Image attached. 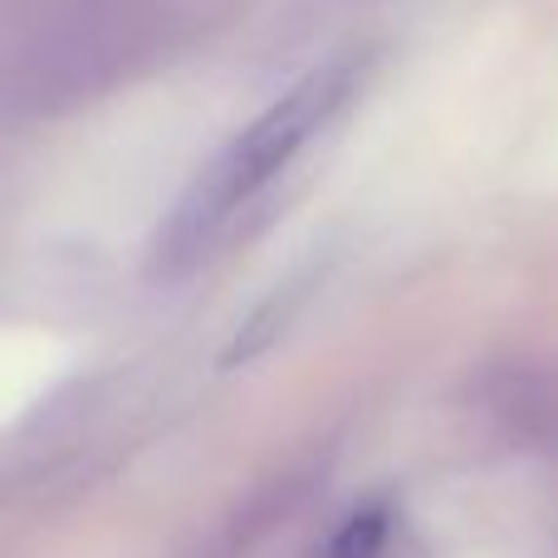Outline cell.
<instances>
[{"mask_svg":"<svg viewBox=\"0 0 558 558\" xmlns=\"http://www.w3.org/2000/svg\"><path fill=\"white\" fill-rule=\"evenodd\" d=\"M343 94H348V69L333 64V69L308 74L304 84H294L279 104L265 108V113L206 167L202 182L186 192L182 211L172 216V231H167V255H172V260L192 255L206 235L221 231L226 216L241 211L251 196H260L299 157V147L338 113Z\"/></svg>","mask_w":558,"mask_h":558,"instance_id":"obj_1","label":"cell"},{"mask_svg":"<svg viewBox=\"0 0 558 558\" xmlns=\"http://www.w3.org/2000/svg\"><path fill=\"white\" fill-rule=\"evenodd\" d=\"M387 534H392V524H387L383 505H373V510H357L353 520L338 524L333 544H328V558H383Z\"/></svg>","mask_w":558,"mask_h":558,"instance_id":"obj_2","label":"cell"}]
</instances>
